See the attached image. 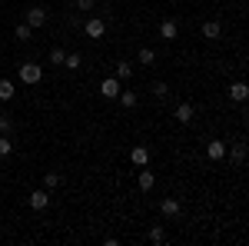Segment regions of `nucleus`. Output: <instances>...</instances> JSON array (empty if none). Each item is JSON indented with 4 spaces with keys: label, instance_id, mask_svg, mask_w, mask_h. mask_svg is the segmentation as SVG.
Wrapping results in <instances>:
<instances>
[{
    "label": "nucleus",
    "instance_id": "nucleus-27",
    "mask_svg": "<svg viewBox=\"0 0 249 246\" xmlns=\"http://www.w3.org/2000/svg\"><path fill=\"white\" fill-rule=\"evenodd\" d=\"M93 3H96V0H73L77 10H93Z\"/></svg>",
    "mask_w": 249,
    "mask_h": 246
},
{
    "label": "nucleus",
    "instance_id": "nucleus-8",
    "mask_svg": "<svg viewBox=\"0 0 249 246\" xmlns=\"http://www.w3.org/2000/svg\"><path fill=\"white\" fill-rule=\"evenodd\" d=\"M160 213H163V216H179V200H176V196H166V200L160 203Z\"/></svg>",
    "mask_w": 249,
    "mask_h": 246
},
{
    "label": "nucleus",
    "instance_id": "nucleus-24",
    "mask_svg": "<svg viewBox=\"0 0 249 246\" xmlns=\"http://www.w3.org/2000/svg\"><path fill=\"white\" fill-rule=\"evenodd\" d=\"M10 127H14V120L7 114H0V133H10Z\"/></svg>",
    "mask_w": 249,
    "mask_h": 246
},
{
    "label": "nucleus",
    "instance_id": "nucleus-10",
    "mask_svg": "<svg viewBox=\"0 0 249 246\" xmlns=\"http://www.w3.org/2000/svg\"><path fill=\"white\" fill-rule=\"evenodd\" d=\"M176 34H179L176 20H163V23H160V37L163 40H176Z\"/></svg>",
    "mask_w": 249,
    "mask_h": 246
},
{
    "label": "nucleus",
    "instance_id": "nucleus-14",
    "mask_svg": "<svg viewBox=\"0 0 249 246\" xmlns=\"http://www.w3.org/2000/svg\"><path fill=\"white\" fill-rule=\"evenodd\" d=\"M153 183H156V176H153V170H140V189H153Z\"/></svg>",
    "mask_w": 249,
    "mask_h": 246
},
{
    "label": "nucleus",
    "instance_id": "nucleus-3",
    "mask_svg": "<svg viewBox=\"0 0 249 246\" xmlns=\"http://www.w3.org/2000/svg\"><path fill=\"white\" fill-rule=\"evenodd\" d=\"M123 90V83L116 80V76H107L103 83H100V96H107V100H116V94Z\"/></svg>",
    "mask_w": 249,
    "mask_h": 246
},
{
    "label": "nucleus",
    "instance_id": "nucleus-26",
    "mask_svg": "<svg viewBox=\"0 0 249 246\" xmlns=\"http://www.w3.org/2000/svg\"><path fill=\"white\" fill-rule=\"evenodd\" d=\"M17 40H30V27L27 23H17Z\"/></svg>",
    "mask_w": 249,
    "mask_h": 246
},
{
    "label": "nucleus",
    "instance_id": "nucleus-11",
    "mask_svg": "<svg viewBox=\"0 0 249 246\" xmlns=\"http://www.w3.org/2000/svg\"><path fill=\"white\" fill-rule=\"evenodd\" d=\"M219 34H223V27H219L216 20H206V23H203V37L206 40H219Z\"/></svg>",
    "mask_w": 249,
    "mask_h": 246
},
{
    "label": "nucleus",
    "instance_id": "nucleus-5",
    "mask_svg": "<svg viewBox=\"0 0 249 246\" xmlns=\"http://www.w3.org/2000/svg\"><path fill=\"white\" fill-rule=\"evenodd\" d=\"M30 207L34 209H47L50 207V193H47V189H34V193H30Z\"/></svg>",
    "mask_w": 249,
    "mask_h": 246
},
{
    "label": "nucleus",
    "instance_id": "nucleus-22",
    "mask_svg": "<svg viewBox=\"0 0 249 246\" xmlns=\"http://www.w3.org/2000/svg\"><path fill=\"white\" fill-rule=\"evenodd\" d=\"M232 160H236V163H243V160H246V147H243V143H236V147H232Z\"/></svg>",
    "mask_w": 249,
    "mask_h": 246
},
{
    "label": "nucleus",
    "instance_id": "nucleus-17",
    "mask_svg": "<svg viewBox=\"0 0 249 246\" xmlns=\"http://www.w3.org/2000/svg\"><path fill=\"white\" fill-rule=\"evenodd\" d=\"M14 94H17V87L10 80H0V100H14Z\"/></svg>",
    "mask_w": 249,
    "mask_h": 246
},
{
    "label": "nucleus",
    "instance_id": "nucleus-2",
    "mask_svg": "<svg viewBox=\"0 0 249 246\" xmlns=\"http://www.w3.org/2000/svg\"><path fill=\"white\" fill-rule=\"evenodd\" d=\"M40 76H43V67L40 63H23L20 67V80L23 83H40Z\"/></svg>",
    "mask_w": 249,
    "mask_h": 246
},
{
    "label": "nucleus",
    "instance_id": "nucleus-12",
    "mask_svg": "<svg viewBox=\"0 0 249 246\" xmlns=\"http://www.w3.org/2000/svg\"><path fill=\"white\" fill-rule=\"evenodd\" d=\"M116 80H120V83H123V80H130V76H133V63H126V60H120V63H116Z\"/></svg>",
    "mask_w": 249,
    "mask_h": 246
},
{
    "label": "nucleus",
    "instance_id": "nucleus-9",
    "mask_svg": "<svg viewBox=\"0 0 249 246\" xmlns=\"http://www.w3.org/2000/svg\"><path fill=\"white\" fill-rule=\"evenodd\" d=\"M230 96L236 100V103H243V100L249 96V87L243 83V80H236V83H230Z\"/></svg>",
    "mask_w": 249,
    "mask_h": 246
},
{
    "label": "nucleus",
    "instance_id": "nucleus-21",
    "mask_svg": "<svg viewBox=\"0 0 249 246\" xmlns=\"http://www.w3.org/2000/svg\"><path fill=\"white\" fill-rule=\"evenodd\" d=\"M150 243H166V233H163V227H153V229H150Z\"/></svg>",
    "mask_w": 249,
    "mask_h": 246
},
{
    "label": "nucleus",
    "instance_id": "nucleus-1",
    "mask_svg": "<svg viewBox=\"0 0 249 246\" xmlns=\"http://www.w3.org/2000/svg\"><path fill=\"white\" fill-rule=\"evenodd\" d=\"M83 34H87L90 40H100L103 34H107V23H103L100 17H90L87 23H83Z\"/></svg>",
    "mask_w": 249,
    "mask_h": 246
},
{
    "label": "nucleus",
    "instance_id": "nucleus-16",
    "mask_svg": "<svg viewBox=\"0 0 249 246\" xmlns=\"http://www.w3.org/2000/svg\"><path fill=\"white\" fill-rule=\"evenodd\" d=\"M116 96H120V103H123L126 110H133V107H136V94H133V90H120Z\"/></svg>",
    "mask_w": 249,
    "mask_h": 246
},
{
    "label": "nucleus",
    "instance_id": "nucleus-13",
    "mask_svg": "<svg viewBox=\"0 0 249 246\" xmlns=\"http://www.w3.org/2000/svg\"><path fill=\"white\" fill-rule=\"evenodd\" d=\"M176 120H179V123H190L193 120V103H179V107H176Z\"/></svg>",
    "mask_w": 249,
    "mask_h": 246
},
{
    "label": "nucleus",
    "instance_id": "nucleus-20",
    "mask_svg": "<svg viewBox=\"0 0 249 246\" xmlns=\"http://www.w3.org/2000/svg\"><path fill=\"white\" fill-rule=\"evenodd\" d=\"M10 153H14V143H10V140H7V133H3V136H0V160H3V156H10Z\"/></svg>",
    "mask_w": 249,
    "mask_h": 246
},
{
    "label": "nucleus",
    "instance_id": "nucleus-7",
    "mask_svg": "<svg viewBox=\"0 0 249 246\" xmlns=\"http://www.w3.org/2000/svg\"><path fill=\"white\" fill-rule=\"evenodd\" d=\"M130 160H133V167H150V150L146 147H133Z\"/></svg>",
    "mask_w": 249,
    "mask_h": 246
},
{
    "label": "nucleus",
    "instance_id": "nucleus-4",
    "mask_svg": "<svg viewBox=\"0 0 249 246\" xmlns=\"http://www.w3.org/2000/svg\"><path fill=\"white\" fill-rule=\"evenodd\" d=\"M43 23H47V10L43 7H30L27 10V27L34 30V27H43Z\"/></svg>",
    "mask_w": 249,
    "mask_h": 246
},
{
    "label": "nucleus",
    "instance_id": "nucleus-6",
    "mask_svg": "<svg viewBox=\"0 0 249 246\" xmlns=\"http://www.w3.org/2000/svg\"><path fill=\"white\" fill-rule=\"evenodd\" d=\"M206 156H210V160H223V156H226V143H223V140H210V143H206Z\"/></svg>",
    "mask_w": 249,
    "mask_h": 246
},
{
    "label": "nucleus",
    "instance_id": "nucleus-15",
    "mask_svg": "<svg viewBox=\"0 0 249 246\" xmlns=\"http://www.w3.org/2000/svg\"><path fill=\"white\" fill-rule=\"evenodd\" d=\"M63 60H67V50H60V47H53L47 54V63H53V67H63Z\"/></svg>",
    "mask_w": 249,
    "mask_h": 246
},
{
    "label": "nucleus",
    "instance_id": "nucleus-19",
    "mask_svg": "<svg viewBox=\"0 0 249 246\" xmlns=\"http://www.w3.org/2000/svg\"><path fill=\"white\" fill-rule=\"evenodd\" d=\"M63 67L77 70V67H83V57H80V54H67V60H63Z\"/></svg>",
    "mask_w": 249,
    "mask_h": 246
},
{
    "label": "nucleus",
    "instance_id": "nucleus-23",
    "mask_svg": "<svg viewBox=\"0 0 249 246\" xmlns=\"http://www.w3.org/2000/svg\"><path fill=\"white\" fill-rule=\"evenodd\" d=\"M57 183H60V176H57V173H47V176H43V187H47V189H53Z\"/></svg>",
    "mask_w": 249,
    "mask_h": 246
},
{
    "label": "nucleus",
    "instance_id": "nucleus-25",
    "mask_svg": "<svg viewBox=\"0 0 249 246\" xmlns=\"http://www.w3.org/2000/svg\"><path fill=\"white\" fill-rule=\"evenodd\" d=\"M153 94L156 96H166V94H170V87H166L163 80H156V83H153Z\"/></svg>",
    "mask_w": 249,
    "mask_h": 246
},
{
    "label": "nucleus",
    "instance_id": "nucleus-18",
    "mask_svg": "<svg viewBox=\"0 0 249 246\" xmlns=\"http://www.w3.org/2000/svg\"><path fill=\"white\" fill-rule=\"evenodd\" d=\"M136 60H140V63H146V67H150V63H153V60H156V54H153V50H150V47H143V50H140V54H136Z\"/></svg>",
    "mask_w": 249,
    "mask_h": 246
}]
</instances>
